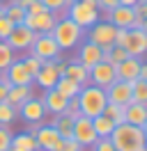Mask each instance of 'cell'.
Masks as SVG:
<instances>
[{
  "label": "cell",
  "mask_w": 147,
  "mask_h": 151,
  "mask_svg": "<svg viewBox=\"0 0 147 151\" xmlns=\"http://www.w3.org/2000/svg\"><path fill=\"white\" fill-rule=\"evenodd\" d=\"M5 16V2H0V19Z\"/></svg>",
  "instance_id": "681fc988"
},
{
  "label": "cell",
  "mask_w": 147,
  "mask_h": 151,
  "mask_svg": "<svg viewBox=\"0 0 147 151\" xmlns=\"http://www.w3.org/2000/svg\"><path fill=\"white\" fill-rule=\"evenodd\" d=\"M28 53L39 57L41 62H60V60H62V50L55 44V39H53L51 32H48V35H37Z\"/></svg>",
  "instance_id": "8992f818"
},
{
  "label": "cell",
  "mask_w": 147,
  "mask_h": 151,
  "mask_svg": "<svg viewBox=\"0 0 147 151\" xmlns=\"http://www.w3.org/2000/svg\"><path fill=\"white\" fill-rule=\"evenodd\" d=\"M115 28H124V30H131V28H138L140 25V21L136 19V12H133V7H124V5H117L115 9H110L108 14H106Z\"/></svg>",
  "instance_id": "8fae6325"
},
{
  "label": "cell",
  "mask_w": 147,
  "mask_h": 151,
  "mask_svg": "<svg viewBox=\"0 0 147 151\" xmlns=\"http://www.w3.org/2000/svg\"><path fill=\"white\" fill-rule=\"evenodd\" d=\"M60 151H85V147H81L74 137H67V140H62V149Z\"/></svg>",
  "instance_id": "ab89813d"
},
{
  "label": "cell",
  "mask_w": 147,
  "mask_h": 151,
  "mask_svg": "<svg viewBox=\"0 0 147 151\" xmlns=\"http://www.w3.org/2000/svg\"><path fill=\"white\" fill-rule=\"evenodd\" d=\"M25 12H28V14H41V12H48V9L41 5V0H35V2H32V5H30Z\"/></svg>",
  "instance_id": "7bdbcfd3"
},
{
  "label": "cell",
  "mask_w": 147,
  "mask_h": 151,
  "mask_svg": "<svg viewBox=\"0 0 147 151\" xmlns=\"http://www.w3.org/2000/svg\"><path fill=\"white\" fill-rule=\"evenodd\" d=\"M115 80H117V76H115V66L110 62H99V64H94L90 69V85H97L101 89H106Z\"/></svg>",
  "instance_id": "5bb4252c"
},
{
  "label": "cell",
  "mask_w": 147,
  "mask_h": 151,
  "mask_svg": "<svg viewBox=\"0 0 147 151\" xmlns=\"http://www.w3.org/2000/svg\"><path fill=\"white\" fill-rule=\"evenodd\" d=\"M12 149L14 151H39V147H37V140L25 131L12 137Z\"/></svg>",
  "instance_id": "d4e9b609"
},
{
  "label": "cell",
  "mask_w": 147,
  "mask_h": 151,
  "mask_svg": "<svg viewBox=\"0 0 147 151\" xmlns=\"http://www.w3.org/2000/svg\"><path fill=\"white\" fill-rule=\"evenodd\" d=\"M7 151H14V149H7Z\"/></svg>",
  "instance_id": "f907efd6"
},
{
  "label": "cell",
  "mask_w": 147,
  "mask_h": 151,
  "mask_svg": "<svg viewBox=\"0 0 147 151\" xmlns=\"http://www.w3.org/2000/svg\"><path fill=\"white\" fill-rule=\"evenodd\" d=\"M0 2H2V0H0Z\"/></svg>",
  "instance_id": "816d5d0a"
},
{
  "label": "cell",
  "mask_w": 147,
  "mask_h": 151,
  "mask_svg": "<svg viewBox=\"0 0 147 151\" xmlns=\"http://www.w3.org/2000/svg\"><path fill=\"white\" fill-rule=\"evenodd\" d=\"M64 16L67 19H71L78 28L83 30H90L97 21L101 19V14L97 7H90V5H85L83 0H71V5L67 7V12H64Z\"/></svg>",
  "instance_id": "277c9868"
},
{
  "label": "cell",
  "mask_w": 147,
  "mask_h": 151,
  "mask_svg": "<svg viewBox=\"0 0 147 151\" xmlns=\"http://www.w3.org/2000/svg\"><path fill=\"white\" fill-rule=\"evenodd\" d=\"M103 114L108 117L110 122L115 124H124L127 122V117H124V105H117V103H106V108H103Z\"/></svg>",
  "instance_id": "f546056e"
},
{
  "label": "cell",
  "mask_w": 147,
  "mask_h": 151,
  "mask_svg": "<svg viewBox=\"0 0 147 151\" xmlns=\"http://www.w3.org/2000/svg\"><path fill=\"white\" fill-rule=\"evenodd\" d=\"M140 131H143V135H145V140H147V119H145V124L140 126Z\"/></svg>",
  "instance_id": "c3c4849f"
},
{
  "label": "cell",
  "mask_w": 147,
  "mask_h": 151,
  "mask_svg": "<svg viewBox=\"0 0 147 151\" xmlns=\"http://www.w3.org/2000/svg\"><path fill=\"white\" fill-rule=\"evenodd\" d=\"M92 128H94V133H97V137L103 140V137H110V133H113V128H115V124L110 122L106 114H99V117L92 119Z\"/></svg>",
  "instance_id": "4316f807"
},
{
  "label": "cell",
  "mask_w": 147,
  "mask_h": 151,
  "mask_svg": "<svg viewBox=\"0 0 147 151\" xmlns=\"http://www.w3.org/2000/svg\"><path fill=\"white\" fill-rule=\"evenodd\" d=\"M106 99H108V103L129 105V103H131V83L115 80L113 85L106 87Z\"/></svg>",
  "instance_id": "2e32d148"
},
{
  "label": "cell",
  "mask_w": 147,
  "mask_h": 151,
  "mask_svg": "<svg viewBox=\"0 0 147 151\" xmlns=\"http://www.w3.org/2000/svg\"><path fill=\"white\" fill-rule=\"evenodd\" d=\"M57 14L53 12H41V14H25V19H23V25L30 28L35 35H48V32H53L55 23H57Z\"/></svg>",
  "instance_id": "ba28073f"
},
{
  "label": "cell",
  "mask_w": 147,
  "mask_h": 151,
  "mask_svg": "<svg viewBox=\"0 0 147 151\" xmlns=\"http://www.w3.org/2000/svg\"><path fill=\"white\" fill-rule=\"evenodd\" d=\"M62 76H67V78L76 80L81 87L90 85V71H87L81 62H76V60H74V62H64V73H62Z\"/></svg>",
  "instance_id": "7402d4cb"
},
{
  "label": "cell",
  "mask_w": 147,
  "mask_h": 151,
  "mask_svg": "<svg viewBox=\"0 0 147 151\" xmlns=\"http://www.w3.org/2000/svg\"><path fill=\"white\" fill-rule=\"evenodd\" d=\"M12 137H14L12 128L9 126H0V151L12 149Z\"/></svg>",
  "instance_id": "e575fe53"
},
{
  "label": "cell",
  "mask_w": 147,
  "mask_h": 151,
  "mask_svg": "<svg viewBox=\"0 0 147 151\" xmlns=\"http://www.w3.org/2000/svg\"><path fill=\"white\" fill-rule=\"evenodd\" d=\"M133 12H136L138 21H145L147 19V0H138L136 5H133Z\"/></svg>",
  "instance_id": "74e56055"
},
{
  "label": "cell",
  "mask_w": 147,
  "mask_h": 151,
  "mask_svg": "<svg viewBox=\"0 0 147 151\" xmlns=\"http://www.w3.org/2000/svg\"><path fill=\"white\" fill-rule=\"evenodd\" d=\"M14 60H16V53L9 48L7 41H2V39H0V71H5Z\"/></svg>",
  "instance_id": "1f68e13d"
},
{
  "label": "cell",
  "mask_w": 147,
  "mask_h": 151,
  "mask_svg": "<svg viewBox=\"0 0 147 151\" xmlns=\"http://www.w3.org/2000/svg\"><path fill=\"white\" fill-rule=\"evenodd\" d=\"M16 117H18V110L14 105H9L7 101L0 103V126H12L16 122Z\"/></svg>",
  "instance_id": "4dcf8cb0"
},
{
  "label": "cell",
  "mask_w": 147,
  "mask_h": 151,
  "mask_svg": "<svg viewBox=\"0 0 147 151\" xmlns=\"http://www.w3.org/2000/svg\"><path fill=\"white\" fill-rule=\"evenodd\" d=\"M138 71H140V57H127L124 62L115 64L117 80H124V83H133L138 78Z\"/></svg>",
  "instance_id": "d6986e66"
},
{
  "label": "cell",
  "mask_w": 147,
  "mask_h": 151,
  "mask_svg": "<svg viewBox=\"0 0 147 151\" xmlns=\"http://www.w3.org/2000/svg\"><path fill=\"white\" fill-rule=\"evenodd\" d=\"M30 96H32V85H9L5 101H7L9 105H14V108L18 110V108L25 103Z\"/></svg>",
  "instance_id": "44dd1931"
},
{
  "label": "cell",
  "mask_w": 147,
  "mask_h": 151,
  "mask_svg": "<svg viewBox=\"0 0 147 151\" xmlns=\"http://www.w3.org/2000/svg\"><path fill=\"white\" fill-rule=\"evenodd\" d=\"M101 55H103V50H101L97 44H92L90 39L87 41H81V46H78V57H76V62H81L87 71H90L94 64H99L101 62Z\"/></svg>",
  "instance_id": "9a60e30c"
},
{
  "label": "cell",
  "mask_w": 147,
  "mask_h": 151,
  "mask_svg": "<svg viewBox=\"0 0 147 151\" xmlns=\"http://www.w3.org/2000/svg\"><path fill=\"white\" fill-rule=\"evenodd\" d=\"M108 140L113 142L115 151H145L147 149V140L140 131V126H133V124H127V122L117 124Z\"/></svg>",
  "instance_id": "6da1fadb"
},
{
  "label": "cell",
  "mask_w": 147,
  "mask_h": 151,
  "mask_svg": "<svg viewBox=\"0 0 147 151\" xmlns=\"http://www.w3.org/2000/svg\"><path fill=\"white\" fill-rule=\"evenodd\" d=\"M28 133L37 140L39 151H60L62 149V137L51 124H30Z\"/></svg>",
  "instance_id": "5b68a950"
},
{
  "label": "cell",
  "mask_w": 147,
  "mask_h": 151,
  "mask_svg": "<svg viewBox=\"0 0 147 151\" xmlns=\"http://www.w3.org/2000/svg\"><path fill=\"white\" fill-rule=\"evenodd\" d=\"M64 114H67V117H71L74 122H76V119L81 117V105H78V96H74V99H69V101H67Z\"/></svg>",
  "instance_id": "d590c367"
},
{
  "label": "cell",
  "mask_w": 147,
  "mask_h": 151,
  "mask_svg": "<svg viewBox=\"0 0 147 151\" xmlns=\"http://www.w3.org/2000/svg\"><path fill=\"white\" fill-rule=\"evenodd\" d=\"M92 151H115V147H113V142L108 137H103V140H97L92 144Z\"/></svg>",
  "instance_id": "f35d334b"
},
{
  "label": "cell",
  "mask_w": 147,
  "mask_h": 151,
  "mask_svg": "<svg viewBox=\"0 0 147 151\" xmlns=\"http://www.w3.org/2000/svg\"><path fill=\"white\" fill-rule=\"evenodd\" d=\"M57 78H60V73L55 71V62H44L41 64V69L35 73V80H32V85H37L39 89H53L55 83H57Z\"/></svg>",
  "instance_id": "e0dca14e"
},
{
  "label": "cell",
  "mask_w": 147,
  "mask_h": 151,
  "mask_svg": "<svg viewBox=\"0 0 147 151\" xmlns=\"http://www.w3.org/2000/svg\"><path fill=\"white\" fill-rule=\"evenodd\" d=\"M53 89L60 92L64 99H74V96H78V92H81V85H78L76 80H71V78H67V76H60Z\"/></svg>",
  "instance_id": "cb8c5ba5"
},
{
  "label": "cell",
  "mask_w": 147,
  "mask_h": 151,
  "mask_svg": "<svg viewBox=\"0 0 147 151\" xmlns=\"http://www.w3.org/2000/svg\"><path fill=\"white\" fill-rule=\"evenodd\" d=\"M71 137L78 142L81 147H85V149H87V147H92L94 142L99 140V137H97V133H94V128H92V119L83 117V114L78 117V119H76V122H74Z\"/></svg>",
  "instance_id": "7c38bea8"
},
{
  "label": "cell",
  "mask_w": 147,
  "mask_h": 151,
  "mask_svg": "<svg viewBox=\"0 0 147 151\" xmlns=\"http://www.w3.org/2000/svg\"><path fill=\"white\" fill-rule=\"evenodd\" d=\"M106 103H108L106 89H101V87H97V85L81 87V92H78V105H81V114H83V117L94 119V117L103 114Z\"/></svg>",
  "instance_id": "3957f363"
},
{
  "label": "cell",
  "mask_w": 147,
  "mask_h": 151,
  "mask_svg": "<svg viewBox=\"0 0 147 151\" xmlns=\"http://www.w3.org/2000/svg\"><path fill=\"white\" fill-rule=\"evenodd\" d=\"M122 48L127 50L129 57H143V55H147V35L140 28L127 30V39H124Z\"/></svg>",
  "instance_id": "30bf717a"
},
{
  "label": "cell",
  "mask_w": 147,
  "mask_h": 151,
  "mask_svg": "<svg viewBox=\"0 0 147 151\" xmlns=\"http://www.w3.org/2000/svg\"><path fill=\"white\" fill-rule=\"evenodd\" d=\"M115 32H117V28H115L110 21L99 19L90 28L87 39H90L92 44H97L99 48H110V46H115Z\"/></svg>",
  "instance_id": "52a82bcc"
},
{
  "label": "cell",
  "mask_w": 147,
  "mask_h": 151,
  "mask_svg": "<svg viewBox=\"0 0 147 151\" xmlns=\"http://www.w3.org/2000/svg\"><path fill=\"white\" fill-rule=\"evenodd\" d=\"M14 2H16L18 7H23V9H28V7H30V5L35 2V0H14Z\"/></svg>",
  "instance_id": "f6af8a7d"
},
{
  "label": "cell",
  "mask_w": 147,
  "mask_h": 151,
  "mask_svg": "<svg viewBox=\"0 0 147 151\" xmlns=\"http://www.w3.org/2000/svg\"><path fill=\"white\" fill-rule=\"evenodd\" d=\"M12 30H14V23H12L9 19H5V16H2V19H0V39L5 41V39L12 35Z\"/></svg>",
  "instance_id": "8d00e7d4"
},
{
  "label": "cell",
  "mask_w": 147,
  "mask_h": 151,
  "mask_svg": "<svg viewBox=\"0 0 147 151\" xmlns=\"http://www.w3.org/2000/svg\"><path fill=\"white\" fill-rule=\"evenodd\" d=\"M51 35H53L55 44L60 46V50H74V48L81 46L83 37H85V30L78 28V25H76L71 19H67V16H60Z\"/></svg>",
  "instance_id": "7a4b0ae2"
},
{
  "label": "cell",
  "mask_w": 147,
  "mask_h": 151,
  "mask_svg": "<svg viewBox=\"0 0 147 151\" xmlns=\"http://www.w3.org/2000/svg\"><path fill=\"white\" fill-rule=\"evenodd\" d=\"M67 101L69 99H64L60 92H55V89H46L44 96H41V103L46 108V114H62L64 108H67Z\"/></svg>",
  "instance_id": "ffe728a7"
},
{
  "label": "cell",
  "mask_w": 147,
  "mask_h": 151,
  "mask_svg": "<svg viewBox=\"0 0 147 151\" xmlns=\"http://www.w3.org/2000/svg\"><path fill=\"white\" fill-rule=\"evenodd\" d=\"M35 37L37 35L30 28H25L23 23H18V25H14L12 35H9L5 41L9 44V48H12L14 53H28L30 46H32V41H35Z\"/></svg>",
  "instance_id": "9c48e42d"
},
{
  "label": "cell",
  "mask_w": 147,
  "mask_h": 151,
  "mask_svg": "<svg viewBox=\"0 0 147 151\" xmlns=\"http://www.w3.org/2000/svg\"><path fill=\"white\" fill-rule=\"evenodd\" d=\"M28 12L23 9V7H18L14 0H9V2H5V19H9L14 25H18V23H23V19H25Z\"/></svg>",
  "instance_id": "83f0119b"
},
{
  "label": "cell",
  "mask_w": 147,
  "mask_h": 151,
  "mask_svg": "<svg viewBox=\"0 0 147 151\" xmlns=\"http://www.w3.org/2000/svg\"><path fill=\"white\" fill-rule=\"evenodd\" d=\"M138 0H119V5H124V7H133Z\"/></svg>",
  "instance_id": "bcb514c9"
},
{
  "label": "cell",
  "mask_w": 147,
  "mask_h": 151,
  "mask_svg": "<svg viewBox=\"0 0 147 151\" xmlns=\"http://www.w3.org/2000/svg\"><path fill=\"white\" fill-rule=\"evenodd\" d=\"M55 131L60 133V137L67 140V137H71V131H74V119L71 117H67V114H53V122H51Z\"/></svg>",
  "instance_id": "484cf974"
},
{
  "label": "cell",
  "mask_w": 147,
  "mask_h": 151,
  "mask_svg": "<svg viewBox=\"0 0 147 151\" xmlns=\"http://www.w3.org/2000/svg\"><path fill=\"white\" fill-rule=\"evenodd\" d=\"M97 5H99V9H103L106 14H108L110 9H115L119 5V0H97Z\"/></svg>",
  "instance_id": "60d3db41"
},
{
  "label": "cell",
  "mask_w": 147,
  "mask_h": 151,
  "mask_svg": "<svg viewBox=\"0 0 147 151\" xmlns=\"http://www.w3.org/2000/svg\"><path fill=\"white\" fill-rule=\"evenodd\" d=\"M140 80H147V62H140V71H138Z\"/></svg>",
  "instance_id": "ee69618b"
},
{
  "label": "cell",
  "mask_w": 147,
  "mask_h": 151,
  "mask_svg": "<svg viewBox=\"0 0 147 151\" xmlns=\"http://www.w3.org/2000/svg\"><path fill=\"white\" fill-rule=\"evenodd\" d=\"M145 151H147V149H145Z\"/></svg>",
  "instance_id": "f5cc1de1"
},
{
  "label": "cell",
  "mask_w": 147,
  "mask_h": 151,
  "mask_svg": "<svg viewBox=\"0 0 147 151\" xmlns=\"http://www.w3.org/2000/svg\"><path fill=\"white\" fill-rule=\"evenodd\" d=\"M7 89H9V83H7V78H5V71H0V103L5 101Z\"/></svg>",
  "instance_id": "b9f144b4"
},
{
  "label": "cell",
  "mask_w": 147,
  "mask_h": 151,
  "mask_svg": "<svg viewBox=\"0 0 147 151\" xmlns=\"http://www.w3.org/2000/svg\"><path fill=\"white\" fill-rule=\"evenodd\" d=\"M41 5H44L48 12L57 14V16H64V12L71 5V0H41Z\"/></svg>",
  "instance_id": "d6a6232c"
},
{
  "label": "cell",
  "mask_w": 147,
  "mask_h": 151,
  "mask_svg": "<svg viewBox=\"0 0 147 151\" xmlns=\"http://www.w3.org/2000/svg\"><path fill=\"white\" fill-rule=\"evenodd\" d=\"M18 117L25 124H41L44 117H46V108H44V103H41V99L30 96L25 103L18 108Z\"/></svg>",
  "instance_id": "4fadbf2b"
},
{
  "label": "cell",
  "mask_w": 147,
  "mask_h": 151,
  "mask_svg": "<svg viewBox=\"0 0 147 151\" xmlns=\"http://www.w3.org/2000/svg\"><path fill=\"white\" fill-rule=\"evenodd\" d=\"M138 28H140V30L147 35V19H145V21H140V25H138Z\"/></svg>",
  "instance_id": "7dc6e473"
},
{
  "label": "cell",
  "mask_w": 147,
  "mask_h": 151,
  "mask_svg": "<svg viewBox=\"0 0 147 151\" xmlns=\"http://www.w3.org/2000/svg\"><path fill=\"white\" fill-rule=\"evenodd\" d=\"M124 117H127V124L143 126V124H145V119H147V105L131 101L129 105H124Z\"/></svg>",
  "instance_id": "603a6c76"
},
{
  "label": "cell",
  "mask_w": 147,
  "mask_h": 151,
  "mask_svg": "<svg viewBox=\"0 0 147 151\" xmlns=\"http://www.w3.org/2000/svg\"><path fill=\"white\" fill-rule=\"evenodd\" d=\"M21 62H23V66H25V71L32 76V80H35V73L39 71V69H41V64H44V62H41L39 57H35V55H25V57H21Z\"/></svg>",
  "instance_id": "836d02e7"
},
{
  "label": "cell",
  "mask_w": 147,
  "mask_h": 151,
  "mask_svg": "<svg viewBox=\"0 0 147 151\" xmlns=\"http://www.w3.org/2000/svg\"><path fill=\"white\" fill-rule=\"evenodd\" d=\"M131 101H136V103H145V105H147V80L136 78V80L131 83Z\"/></svg>",
  "instance_id": "f1b7e54d"
},
{
  "label": "cell",
  "mask_w": 147,
  "mask_h": 151,
  "mask_svg": "<svg viewBox=\"0 0 147 151\" xmlns=\"http://www.w3.org/2000/svg\"><path fill=\"white\" fill-rule=\"evenodd\" d=\"M5 78H7L9 85H32V76L25 71V66L18 57L5 69Z\"/></svg>",
  "instance_id": "ac0fdd59"
}]
</instances>
